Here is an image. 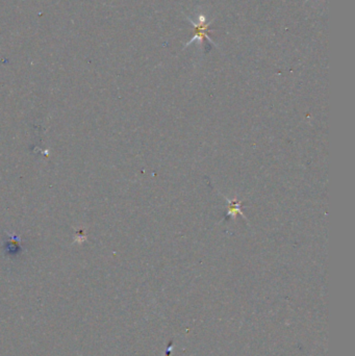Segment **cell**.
Segmentation results:
<instances>
[{
  "instance_id": "cell-1",
  "label": "cell",
  "mask_w": 355,
  "mask_h": 356,
  "mask_svg": "<svg viewBox=\"0 0 355 356\" xmlns=\"http://www.w3.org/2000/svg\"><path fill=\"white\" fill-rule=\"evenodd\" d=\"M190 21H191V23L193 24V26H194V28H195V36H194V38L189 42V43H187V44L185 45V47L191 45L192 43H194V42H195L196 40L199 41L200 43H202L204 39H207L208 41L213 42V41L210 39V37L207 36V33H208V31H210V24H211V22H208V23L205 22V16L201 15V16L198 17L197 23H195L194 21H192L191 19H190Z\"/></svg>"
}]
</instances>
